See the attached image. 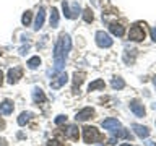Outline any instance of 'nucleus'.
<instances>
[{"label": "nucleus", "instance_id": "nucleus-3", "mask_svg": "<svg viewBox=\"0 0 156 146\" xmlns=\"http://www.w3.org/2000/svg\"><path fill=\"white\" fill-rule=\"evenodd\" d=\"M62 8H63V15H65L67 18H76L78 15H80V5H78L76 2L68 3L67 0H63Z\"/></svg>", "mask_w": 156, "mask_h": 146}, {"label": "nucleus", "instance_id": "nucleus-28", "mask_svg": "<svg viewBox=\"0 0 156 146\" xmlns=\"http://www.w3.org/2000/svg\"><path fill=\"white\" fill-rule=\"evenodd\" d=\"M3 128H5V122L0 119V130H3Z\"/></svg>", "mask_w": 156, "mask_h": 146}, {"label": "nucleus", "instance_id": "nucleus-10", "mask_svg": "<svg viewBox=\"0 0 156 146\" xmlns=\"http://www.w3.org/2000/svg\"><path fill=\"white\" fill-rule=\"evenodd\" d=\"M130 110L133 112L136 117H143L145 115V107H143V104H140L138 101H132L130 102Z\"/></svg>", "mask_w": 156, "mask_h": 146}, {"label": "nucleus", "instance_id": "nucleus-27", "mask_svg": "<svg viewBox=\"0 0 156 146\" xmlns=\"http://www.w3.org/2000/svg\"><path fill=\"white\" fill-rule=\"evenodd\" d=\"M151 37H153V41L156 42V28H153V29H151Z\"/></svg>", "mask_w": 156, "mask_h": 146}, {"label": "nucleus", "instance_id": "nucleus-2", "mask_svg": "<svg viewBox=\"0 0 156 146\" xmlns=\"http://www.w3.org/2000/svg\"><path fill=\"white\" fill-rule=\"evenodd\" d=\"M83 140H85V143H96V141H102L104 136L94 127H85L83 128Z\"/></svg>", "mask_w": 156, "mask_h": 146}, {"label": "nucleus", "instance_id": "nucleus-16", "mask_svg": "<svg viewBox=\"0 0 156 146\" xmlns=\"http://www.w3.org/2000/svg\"><path fill=\"white\" fill-rule=\"evenodd\" d=\"M85 73L83 71H75V75H73V89H76V86L80 88V85L83 81H85Z\"/></svg>", "mask_w": 156, "mask_h": 146}, {"label": "nucleus", "instance_id": "nucleus-32", "mask_svg": "<svg viewBox=\"0 0 156 146\" xmlns=\"http://www.w3.org/2000/svg\"><path fill=\"white\" fill-rule=\"evenodd\" d=\"M153 83H154V86H156V76H154V80H153Z\"/></svg>", "mask_w": 156, "mask_h": 146}, {"label": "nucleus", "instance_id": "nucleus-12", "mask_svg": "<svg viewBox=\"0 0 156 146\" xmlns=\"http://www.w3.org/2000/svg\"><path fill=\"white\" fill-rule=\"evenodd\" d=\"M44 18H46V10L41 7V8H39V12H37V16H36V23H34V29H36V31H39V29L42 28Z\"/></svg>", "mask_w": 156, "mask_h": 146}, {"label": "nucleus", "instance_id": "nucleus-30", "mask_svg": "<svg viewBox=\"0 0 156 146\" xmlns=\"http://www.w3.org/2000/svg\"><path fill=\"white\" fill-rule=\"evenodd\" d=\"M148 146H156V144L153 143V141H150V143H148Z\"/></svg>", "mask_w": 156, "mask_h": 146}, {"label": "nucleus", "instance_id": "nucleus-9", "mask_svg": "<svg viewBox=\"0 0 156 146\" xmlns=\"http://www.w3.org/2000/svg\"><path fill=\"white\" fill-rule=\"evenodd\" d=\"M102 128H106L109 131H115L117 128H120V122L117 119H106V120H102Z\"/></svg>", "mask_w": 156, "mask_h": 146}, {"label": "nucleus", "instance_id": "nucleus-6", "mask_svg": "<svg viewBox=\"0 0 156 146\" xmlns=\"http://www.w3.org/2000/svg\"><path fill=\"white\" fill-rule=\"evenodd\" d=\"M21 75H23V70H21L20 67L10 68V70H8V83H10V85L18 83V80L21 78Z\"/></svg>", "mask_w": 156, "mask_h": 146}, {"label": "nucleus", "instance_id": "nucleus-14", "mask_svg": "<svg viewBox=\"0 0 156 146\" xmlns=\"http://www.w3.org/2000/svg\"><path fill=\"white\" fill-rule=\"evenodd\" d=\"M109 29H111V33L114 34V36H124V33H125V29H124V26H122L120 23H111V26H109Z\"/></svg>", "mask_w": 156, "mask_h": 146}, {"label": "nucleus", "instance_id": "nucleus-24", "mask_svg": "<svg viewBox=\"0 0 156 146\" xmlns=\"http://www.w3.org/2000/svg\"><path fill=\"white\" fill-rule=\"evenodd\" d=\"M31 16H33V15H31V12H24V13H23L21 23L24 24V26H28V24L31 23Z\"/></svg>", "mask_w": 156, "mask_h": 146}, {"label": "nucleus", "instance_id": "nucleus-23", "mask_svg": "<svg viewBox=\"0 0 156 146\" xmlns=\"http://www.w3.org/2000/svg\"><path fill=\"white\" fill-rule=\"evenodd\" d=\"M83 19H85L86 23H91L93 19H94V16H93V12H91V8H86L85 12H83Z\"/></svg>", "mask_w": 156, "mask_h": 146}, {"label": "nucleus", "instance_id": "nucleus-29", "mask_svg": "<svg viewBox=\"0 0 156 146\" xmlns=\"http://www.w3.org/2000/svg\"><path fill=\"white\" fill-rule=\"evenodd\" d=\"M2 83H3V73L0 71V86H2Z\"/></svg>", "mask_w": 156, "mask_h": 146}, {"label": "nucleus", "instance_id": "nucleus-20", "mask_svg": "<svg viewBox=\"0 0 156 146\" xmlns=\"http://www.w3.org/2000/svg\"><path fill=\"white\" fill-rule=\"evenodd\" d=\"M104 81L102 80H96V81H93L90 86H88V91H94V89H104Z\"/></svg>", "mask_w": 156, "mask_h": 146}, {"label": "nucleus", "instance_id": "nucleus-19", "mask_svg": "<svg viewBox=\"0 0 156 146\" xmlns=\"http://www.w3.org/2000/svg\"><path fill=\"white\" fill-rule=\"evenodd\" d=\"M49 23H51L52 28H57V26H58V12H57V8H52V12H51V19H49Z\"/></svg>", "mask_w": 156, "mask_h": 146}, {"label": "nucleus", "instance_id": "nucleus-4", "mask_svg": "<svg viewBox=\"0 0 156 146\" xmlns=\"http://www.w3.org/2000/svg\"><path fill=\"white\" fill-rule=\"evenodd\" d=\"M96 44L99 47H111L112 46V39L107 33L104 31H98L96 33Z\"/></svg>", "mask_w": 156, "mask_h": 146}, {"label": "nucleus", "instance_id": "nucleus-13", "mask_svg": "<svg viewBox=\"0 0 156 146\" xmlns=\"http://www.w3.org/2000/svg\"><path fill=\"white\" fill-rule=\"evenodd\" d=\"M63 133H65L67 138L70 140H78V127L75 125H68L65 130H63Z\"/></svg>", "mask_w": 156, "mask_h": 146}, {"label": "nucleus", "instance_id": "nucleus-17", "mask_svg": "<svg viewBox=\"0 0 156 146\" xmlns=\"http://www.w3.org/2000/svg\"><path fill=\"white\" fill-rule=\"evenodd\" d=\"M33 99H34V102H44V101H46V96H44L42 89L36 88V89L33 91Z\"/></svg>", "mask_w": 156, "mask_h": 146}, {"label": "nucleus", "instance_id": "nucleus-31", "mask_svg": "<svg viewBox=\"0 0 156 146\" xmlns=\"http://www.w3.org/2000/svg\"><path fill=\"white\" fill-rule=\"evenodd\" d=\"M120 146H132V144H129V143H124V144H120Z\"/></svg>", "mask_w": 156, "mask_h": 146}, {"label": "nucleus", "instance_id": "nucleus-8", "mask_svg": "<svg viewBox=\"0 0 156 146\" xmlns=\"http://www.w3.org/2000/svg\"><path fill=\"white\" fill-rule=\"evenodd\" d=\"M94 115V110L91 109V107H85L83 110H80L76 114V122H85V120H88V119H91V117Z\"/></svg>", "mask_w": 156, "mask_h": 146}, {"label": "nucleus", "instance_id": "nucleus-1", "mask_svg": "<svg viewBox=\"0 0 156 146\" xmlns=\"http://www.w3.org/2000/svg\"><path fill=\"white\" fill-rule=\"evenodd\" d=\"M72 47V41L68 34H62L58 37V41L55 44V49H54V62H55V68H54V73H58L65 65V58L67 54Z\"/></svg>", "mask_w": 156, "mask_h": 146}, {"label": "nucleus", "instance_id": "nucleus-15", "mask_svg": "<svg viewBox=\"0 0 156 146\" xmlns=\"http://www.w3.org/2000/svg\"><path fill=\"white\" fill-rule=\"evenodd\" d=\"M133 131H135L136 136H140V138H146V136L150 135V130L143 125H133Z\"/></svg>", "mask_w": 156, "mask_h": 146}, {"label": "nucleus", "instance_id": "nucleus-18", "mask_svg": "<svg viewBox=\"0 0 156 146\" xmlns=\"http://www.w3.org/2000/svg\"><path fill=\"white\" fill-rule=\"evenodd\" d=\"M31 117H33L31 112H21V115L18 117V125H21V127H23V125H26Z\"/></svg>", "mask_w": 156, "mask_h": 146}, {"label": "nucleus", "instance_id": "nucleus-21", "mask_svg": "<svg viewBox=\"0 0 156 146\" xmlns=\"http://www.w3.org/2000/svg\"><path fill=\"white\" fill-rule=\"evenodd\" d=\"M111 85H112V88H114V89H122V88L125 86V83H124V80H122V78L115 76V78H112Z\"/></svg>", "mask_w": 156, "mask_h": 146}, {"label": "nucleus", "instance_id": "nucleus-25", "mask_svg": "<svg viewBox=\"0 0 156 146\" xmlns=\"http://www.w3.org/2000/svg\"><path fill=\"white\" fill-rule=\"evenodd\" d=\"M67 122V115H57L55 117V123L57 125H62V123H65Z\"/></svg>", "mask_w": 156, "mask_h": 146}, {"label": "nucleus", "instance_id": "nucleus-22", "mask_svg": "<svg viewBox=\"0 0 156 146\" xmlns=\"http://www.w3.org/2000/svg\"><path fill=\"white\" fill-rule=\"evenodd\" d=\"M39 65H41V58H39V57H31V58L28 60V67L31 68V70L37 68Z\"/></svg>", "mask_w": 156, "mask_h": 146}, {"label": "nucleus", "instance_id": "nucleus-11", "mask_svg": "<svg viewBox=\"0 0 156 146\" xmlns=\"http://www.w3.org/2000/svg\"><path fill=\"white\" fill-rule=\"evenodd\" d=\"M13 102L12 101H3L2 104H0V115H10L13 112Z\"/></svg>", "mask_w": 156, "mask_h": 146}, {"label": "nucleus", "instance_id": "nucleus-5", "mask_svg": "<svg viewBox=\"0 0 156 146\" xmlns=\"http://www.w3.org/2000/svg\"><path fill=\"white\" fill-rule=\"evenodd\" d=\"M129 37L132 39V41H143L145 39V29L140 28L138 24H135V26L130 28V33H129Z\"/></svg>", "mask_w": 156, "mask_h": 146}, {"label": "nucleus", "instance_id": "nucleus-7", "mask_svg": "<svg viewBox=\"0 0 156 146\" xmlns=\"http://www.w3.org/2000/svg\"><path fill=\"white\" fill-rule=\"evenodd\" d=\"M68 81V76H67V73H60L55 80H52L51 81V88L52 89H60V88L65 85V83Z\"/></svg>", "mask_w": 156, "mask_h": 146}, {"label": "nucleus", "instance_id": "nucleus-26", "mask_svg": "<svg viewBox=\"0 0 156 146\" xmlns=\"http://www.w3.org/2000/svg\"><path fill=\"white\" fill-rule=\"evenodd\" d=\"M47 146H65V144H63V143H60L58 140H51V141L47 143Z\"/></svg>", "mask_w": 156, "mask_h": 146}]
</instances>
